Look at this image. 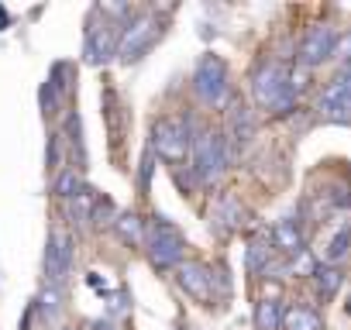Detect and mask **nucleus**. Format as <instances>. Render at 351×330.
Masks as SVG:
<instances>
[{"instance_id":"obj_1","label":"nucleus","mask_w":351,"mask_h":330,"mask_svg":"<svg viewBox=\"0 0 351 330\" xmlns=\"http://www.w3.org/2000/svg\"><path fill=\"white\" fill-rule=\"evenodd\" d=\"M252 100L262 107V110H272V114H289L300 100V93L293 90V79H289V69L279 66V62H265L252 73Z\"/></svg>"},{"instance_id":"obj_2","label":"nucleus","mask_w":351,"mask_h":330,"mask_svg":"<svg viewBox=\"0 0 351 330\" xmlns=\"http://www.w3.org/2000/svg\"><path fill=\"white\" fill-rule=\"evenodd\" d=\"M145 255H148V262L158 272L180 268L183 265V255H186L183 231L176 227V224H169L165 217H152L148 227H145Z\"/></svg>"},{"instance_id":"obj_3","label":"nucleus","mask_w":351,"mask_h":330,"mask_svg":"<svg viewBox=\"0 0 351 330\" xmlns=\"http://www.w3.org/2000/svg\"><path fill=\"white\" fill-rule=\"evenodd\" d=\"M231 144L221 131H197L190 141V162H193V176L200 183H217L228 169Z\"/></svg>"},{"instance_id":"obj_4","label":"nucleus","mask_w":351,"mask_h":330,"mask_svg":"<svg viewBox=\"0 0 351 330\" xmlns=\"http://www.w3.org/2000/svg\"><path fill=\"white\" fill-rule=\"evenodd\" d=\"M162 35H165V21H162L158 14H152V11L134 14V18L124 25V31H121L117 59H121L124 66H131V62L145 59V55L158 45V38H162Z\"/></svg>"},{"instance_id":"obj_5","label":"nucleus","mask_w":351,"mask_h":330,"mask_svg":"<svg viewBox=\"0 0 351 330\" xmlns=\"http://www.w3.org/2000/svg\"><path fill=\"white\" fill-rule=\"evenodd\" d=\"M190 141H193V131H190V117H158L152 124V155H158L162 162L169 165H180L190 158Z\"/></svg>"},{"instance_id":"obj_6","label":"nucleus","mask_w":351,"mask_h":330,"mask_svg":"<svg viewBox=\"0 0 351 330\" xmlns=\"http://www.w3.org/2000/svg\"><path fill=\"white\" fill-rule=\"evenodd\" d=\"M121 31L124 25L110 21L107 14H100V8L90 11L86 18V38H83V59L90 66H104L117 55V45H121Z\"/></svg>"},{"instance_id":"obj_7","label":"nucleus","mask_w":351,"mask_h":330,"mask_svg":"<svg viewBox=\"0 0 351 330\" xmlns=\"http://www.w3.org/2000/svg\"><path fill=\"white\" fill-rule=\"evenodd\" d=\"M193 93L210 103V107H221L228 100V62L214 52L200 55L197 69H193Z\"/></svg>"},{"instance_id":"obj_8","label":"nucleus","mask_w":351,"mask_h":330,"mask_svg":"<svg viewBox=\"0 0 351 330\" xmlns=\"http://www.w3.org/2000/svg\"><path fill=\"white\" fill-rule=\"evenodd\" d=\"M69 268H73V234L62 227H52L45 241V282L62 285Z\"/></svg>"},{"instance_id":"obj_9","label":"nucleus","mask_w":351,"mask_h":330,"mask_svg":"<svg viewBox=\"0 0 351 330\" xmlns=\"http://www.w3.org/2000/svg\"><path fill=\"white\" fill-rule=\"evenodd\" d=\"M176 282H180V289L204 303V306H214L217 303V289H214V268L204 265V262H183L180 268H176Z\"/></svg>"},{"instance_id":"obj_10","label":"nucleus","mask_w":351,"mask_h":330,"mask_svg":"<svg viewBox=\"0 0 351 330\" xmlns=\"http://www.w3.org/2000/svg\"><path fill=\"white\" fill-rule=\"evenodd\" d=\"M334 42H337V35H334V28L330 25H313L306 35H303V42H300V69H317L320 62H327V59H334Z\"/></svg>"},{"instance_id":"obj_11","label":"nucleus","mask_w":351,"mask_h":330,"mask_svg":"<svg viewBox=\"0 0 351 330\" xmlns=\"http://www.w3.org/2000/svg\"><path fill=\"white\" fill-rule=\"evenodd\" d=\"M224 138H228V144L234 151H245L252 144V138H255V110L248 103H241V100L231 103V110H228V134Z\"/></svg>"},{"instance_id":"obj_12","label":"nucleus","mask_w":351,"mask_h":330,"mask_svg":"<svg viewBox=\"0 0 351 330\" xmlns=\"http://www.w3.org/2000/svg\"><path fill=\"white\" fill-rule=\"evenodd\" d=\"M317 114L324 117V120H330V124H351V97L348 93H341V90H334L330 83L320 90V97H317Z\"/></svg>"},{"instance_id":"obj_13","label":"nucleus","mask_w":351,"mask_h":330,"mask_svg":"<svg viewBox=\"0 0 351 330\" xmlns=\"http://www.w3.org/2000/svg\"><path fill=\"white\" fill-rule=\"evenodd\" d=\"M241 220H245V207L238 203V196H231V193L217 196V203H214V210H210L214 231H217V234H234V231L241 227Z\"/></svg>"},{"instance_id":"obj_14","label":"nucleus","mask_w":351,"mask_h":330,"mask_svg":"<svg viewBox=\"0 0 351 330\" xmlns=\"http://www.w3.org/2000/svg\"><path fill=\"white\" fill-rule=\"evenodd\" d=\"M272 248H276L279 255H286V258L306 251V248H303V231H300V224H296L293 217L276 220V227H272Z\"/></svg>"},{"instance_id":"obj_15","label":"nucleus","mask_w":351,"mask_h":330,"mask_svg":"<svg viewBox=\"0 0 351 330\" xmlns=\"http://www.w3.org/2000/svg\"><path fill=\"white\" fill-rule=\"evenodd\" d=\"M272 241H265V238H252L248 241V251H245V268H248V275L252 279H265L269 272H272Z\"/></svg>"},{"instance_id":"obj_16","label":"nucleus","mask_w":351,"mask_h":330,"mask_svg":"<svg viewBox=\"0 0 351 330\" xmlns=\"http://www.w3.org/2000/svg\"><path fill=\"white\" fill-rule=\"evenodd\" d=\"M62 144H69L73 151V169L83 173L86 169V144H83V120L76 110L66 114V131H62Z\"/></svg>"},{"instance_id":"obj_17","label":"nucleus","mask_w":351,"mask_h":330,"mask_svg":"<svg viewBox=\"0 0 351 330\" xmlns=\"http://www.w3.org/2000/svg\"><path fill=\"white\" fill-rule=\"evenodd\" d=\"M97 190H90V186H83L73 200H66V214H69V220L76 224V227H90V220H93V207H97Z\"/></svg>"},{"instance_id":"obj_18","label":"nucleus","mask_w":351,"mask_h":330,"mask_svg":"<svg viewBox=\"0 0 351 330\" xmlns=\"http://www.w3.org/2000/svg\"><path fill=\"white\" fill-rule=\"evenodd\" d=\"M145 227H148V220H141L138 214H117V220H114V231H117V238L128 244V248H145Z\"/></svg>"},{"instance_id":"obj_19","label":"nucleus","mask_w":351,"mask_h":330,"mask_svg":"<svg viewBox=\"0 0 351 330\" xmlns=\"http://www.w3.org/2000/svg\"><path fill=\"white\" fill-rule=\"evenodd\" d=\"M282 313H286V306H282V299H276V296H262L258 303H255V330H279L282 327Z\"/></svg>"},{"instance_id":"obj_20","label":"nucleus","mask_w":351,"mask_h":330,"mask_svg":"<svg viewBox=\"0 0 351 330\" xmlns=\"http://www.w3.org/2000/svg\"><path fill=\"white\" fill-rule=\"evenodd\" d=\"M282 330H324V316L313 306L296 303L282 313Z\"/></svg>"},{"instance_id":"obj_21","label":"nucleus","mask_w":351,"mask_h":330,"mask_svg":"<svg viewBox=\"0 0 351 330\" xmlns=\"http://www.w3.org/2000/svg\"><path fill=\"white\" fill-rule=\"evenodd\" d=\"M32 306H35V313H38L45 323H56L59 313H62V285H49V282H45L42 296H38Z\"/></svg>"},{"instance_id":"obj_22","label":"nucleus","mask_w":351,"mask_h":330,"mask_svg":"<svg viewBox=\"0 0 351 330\" xmlns=\"http://www.w3.org/2000/svg\"><path fill=\"white\" fill-rule=\"evenodd\" d=\"M341 282H344V272H341L337 265H317V272H313V285H317L320 299H334L337 289H341Z\"/></svg>"},{"instance_id":"obj_23","label":"nucleus","mask_w":351,"mask_h":330,"mask_svg":"<svg viewBox=\"0 0 351 330\" xmlns=\"http://www.w3.org/2000/svg\"><path fill=\"white\" fill-rule=\"evenodd\" d=\"M83 190V176L76 173V169H62V173H56V183H52V193L66 203V200H73L76 193Z\"/></svg>"},{"instance_id":"obj_24","label":"nucleus","mask_w":351,"mask_h":330,"mask_svg":"<svg viewBox=\"0 0 351 330\" xmlns=\"http://www.w3.org/2000/svg\"><path fill=\"white\" fill-rule=\"evenodd\" d=\"M348 255H351V227H341V231L327 241L324 258H327V265H337V262H344Z\"/></svg>"},{"instance_id":"obj_25","label":"nucleus","mask_w":351,"mask_h":330,"mask_svg":"<svg viewBox=\"0 0 351 330\" xmlns=\"http://www.w3.org/2000/svg\"><path fill=\"white\" fill-rule=\"evenodd\" d=\"M114 220H117V210H114V203L107 200V196H97V207H93V220H90V227H114Z\"/></svg>"},{"instance_id":"obj_26","label":"nucleus","mask_w":351,"mask_h":330,"mask_svg":"<svg viewBox=\"0 0 351 330\" xmlns=\"http://www.w3.org/2000/svg\"><path fill=\"white\" fill-rule=\"evenodd\" d=\"M293 275H310L313 279V272H317V262H313V255L310 251H300V255H293L289 258V265H286Z\"/></svg>"},{"instance_id":"obj_27","label":"nucleus","mask_w":351,"mask_h":330,"mask_svg":"<svg viewBox=\"0 0 351 330\" xmlns=\"http://www.w3.org/2000/svg\"><path fill=\"white\" fill-rule=\"evenodd\" d=\"M45 162H49V169H52V173H62V134H52V138H49Z\"/></svg>"},{"instance_id":"obj_28","label":"nucleus","mask_w":351,"mask_h":330,"mask_svg":"<svg viewBox=\"0 0 351 330\" xmlns=\"http://www.w3.org/2000/svg\"><path fill=\"white\" fill-rule=\"evenodd\" d=\"M330 86L351 97V62H348V66H341V69L334 73V79H330Z\"/></svg>"},{"instance_id":"obj_29","label":"nucleus","mask_w":351,"mask_h":330,"mask_svg":"<svg viewBox=\"0 0 351 330\" xmlns=\"http://www.w3.org/2000/svg\"><path fill=\"white\" fill-rule=\"evenodd\" d=\"M334 59H341V66L351 62V31H344V35L334 42Z\"/></svg>"},{"instance_id":"obj_30","label":"nucleus","mask_w":351,"mask_h":330,"mask_svg":"<svg viewBox=\"0 0 351 330\" xmlns=\"http://www.w3.org/2000/svg\"><path fill=\"white\" fill-rule=\"evenodd\" d=\"M152 165H155V155H152V148H148L145 158H141V173H138V186H141V193H145L148 183H152Z\"/></svg>"},{"instance_id":"obj_31","label":"nucleus","mask_w":351,"mask_h":330,"mask_svg":"<svg viewBox=\"0 0 351 330\" xmlns=\"http://www.w3.org/2000/svg\"><path fill=\"white\" fill-rule=\"evenodd\" d=\"M11 28V14H8V8L0 4V31H8Z\"/></svg>"},{"instance_id":"obj_32","label":"nucleus","mask_w":351,"mask_h":330,"mask_svg":"<svg viewBox=\"0 0 351 330\" xmlns=\"http://www.w3.org/2000/svg\"><path fill=\"white\" fill-rule=\"evenodd\" d=\"M344 309H348V316H351V299H348V303H344Z\"/></svg>"}]
</instances>
